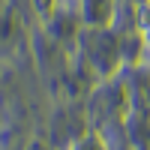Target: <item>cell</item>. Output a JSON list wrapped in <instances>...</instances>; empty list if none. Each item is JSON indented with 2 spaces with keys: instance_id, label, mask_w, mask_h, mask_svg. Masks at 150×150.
Returning a JSON list of instances; mask_svg holds the SVG:
<instances>
[{
  "instance_id": "cell-1",
  "label": "cell",
  "mask_w": 150,
  "mask_h": 150,
  "mask_svg": "<svg viewBox=\"0 0 150 150\" xmlns=\"http://www.w3.org/2000/svg\"><path fill=\"white\" fill-rule=\"evenodd\" d=\"M141 36H144V42L150 48V0L144 3V9H141Z\"/></svg>"
},
{
  "instance_id": "cell-2",
  "label": "cell",
  "mask_w": 150,
  "mask_h": 150,
  "mask_svg": "<svg viewBox=\"0 0 150 150\" xmlns=\"http://www.w3.org/2000/svg\"><path fill=\"white\" fill-rule=\"evenodd\" d=\"M0 132H3V120H0Z\"/></svg>"
}]
</instances>
